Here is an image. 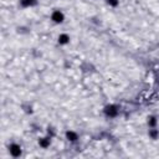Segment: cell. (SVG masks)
Instances as JSON below:
<instances>
[{"mask_svg": "<svg viewBox=\"0 0 159 159\" xmlns=\"http://www.w3.org/2000/svg\"><path fill=\"white\" fill-rule=\"evenodd\" d=\"M51 20L54 22H56V24H61V22H63V20H65V15H63L62 11L55 10L54 13L51 14Z\"/></svg>", "mask_w": 159, "mask_h": 159, "instance_id": "obj_1", "label": "cell"}, {"mask_svg": "<svg viewBox=\"0 0 159 159\" xmlns=\"http://www.w3.org/2000/svg\"><path fill=\"white\" fill-rule=\"evenodd\" d=\"M9 152H10V154L13 155L14 158L20 157V155H21V153H22V150H21V147H20L19 144H16V143L11 144V145L9 147Z\"/></svg>", "mask_w": 159, "mask_h": 159, "instance_id": "obj_2", "label": "cell"}, {"mask_svg": "<svg viewBox=\"0 0 159 159\" xmlns=\"http://www.w3.org/2000/svg\"><path fill=\"white\" fill-rule=\"evenodd\" d=\"M104 113L107 117H116L118 114V108H117L114 104H109L104 108Z\"/></svg>", "mask_w": 159, "mask_h": 159, "instance_id": "obj_3", "label": "cell"}, {"mask_svg": "<svg viewBox=\"0 0 159 159\" xmlns=\"http://www.w3.org/2000/svg\"><path fill=\"white\" fill-rule=\"evenodd\" d=\"M66 138L70 140V142H76V140L78 139V135L73 131H68V132H66Z\"/></svg>", "mask_w": 159, "mask_h": 159, "instance_id": "obj_4", "label": "cell"}, {"mask_svg": "<svg viewBox=\"0 0 159 159\" xmlns=\"http://www.w3.org/2000/svg\"><path fill=\"white\" fill-rule=\"evenodd\" d=\"M70 42V36L67 34H61L60 36H58V44L60 45H66Z\"/></svg>", "mask_w": 159, "mask_h": 159, "instance_id": "obj_5", "label": "cell"}, {"mask_svg": "<svg viewBox=\"0 0 159 159\" xmlns=\"http://www.w3.org/2000/svg\"><path fill=\"white\" fill-rule=\"evenodd\" d=\"M50 143H51V139L49 137L39 139V144H40V147H42V148H47V147L50 145Z\"/></svg>", "mask_w": 159, "mask_h": 159, "instance_id": "obj_6", "label": "cell"}, {"mask_svg": "<svg viewBox=\"0 0 159 159\" xmlns=\"http://www.w3.org/2000/svg\"><path fill=\"white\" fill-rule=\"evenodd\" d=\"M148 134H149V137L152 139H157L159 137V131H158V129H155V127H153V128L149 129V133Z\"/></svg>", "mask_w": 159, "mask_h": 159, "instance_id": "obj_7", "label": "cell"}, {"mask_svg": "<svg viewBox=\"0 0 159 159\" xmlns=\"http://www.w3.org/2000/svg\"><path fill=\"white\" fill-rule=\"evenodd\" d=\"M36 4V0H21V5L24 8H29V6H32V5Z\"/></svg>", "mask_w": 159, "mask_h": 159, "instance_id": "obj_8", "label": "cell"}, {"mask_svg": "<svg viewBox=\"0 0 159 159\" xmlns=\"http://www.w3.org/2000/svg\"><path fill=\"white\" fill-rule=\"evenodd\" d=\"M148 126H149L150 128H153V127L157 126V118H155V117H153V116L148 117Z\"/></svg>", "mask_w": 159, "mask_h": 159, "instance_id": "obj_9", "label": "cell"}, {"mask_svg": "<svg viewBox=\"0 0 159 159\" xmlns=\"http://www.w3.org/2000/svg\"><path fill=\"white\" fill-rule=\"evenodd\" d=\"M107 4L109 5V6H117V5L119 4V0H107Z\"/></svg>", "mask_w": 159, "mask_h": 159, "instance_id": "obj_10", "label": "cell"}]
</instances>
